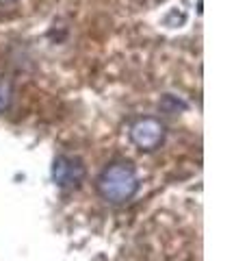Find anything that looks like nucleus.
<instances>
[{
	"label": "nucleus",
	"instance_id": "f257e3e1",
	"mask_svg": "<svg viewBox=\"0 0 247 261\" xmlns=\"http://www.w3.org/2000/svg\"><path fill=\"white\" fill-rule=\"evenodd\" d=\"M139 190V176L130 163H111L109 168L102 170L98 178V192L102 194L104 200L109 202H126L130 200Z\"/></svg>",
	"mask_w": 247,
	"mask_h": 261
},
{
	"label": "nucleus",
	"instance_id": "f03ea898",
	"mask_svg": "<svg viewBox=\"0 0 247 261\" xmlns=\"http://www.w3.org/2000/svg\"><path fill=\"white\" fill-rule=\"evenodd\" d=\"M130 140L137 148L141 150H154L159 148L165 140V126L156 118H141L137 120L130 128Z\"/></svg>",
	"mask_w": 247,
	"mask_h": 261
},
{
	"label": "nucleus",
	"instance_id": "7ed1b4c3",
	"mask_svg": "<svg viewBox=\"0 0 247 261\" xmlns=\"http://www.w3.org/2000/svg\"><path fill=\"white\" fill-rule=\"evenodd\" d=\"M52 178L59 187H74L85 178V166L78 157L61 154V157H56L52 166Z\"/></svg>",
	"mask_w": 247,
	"mask_h": 261
},
{
	"label": "nucleus",
	"instance_id": "20e7f679",
	"mask_svg": "<svg viewBox=\"0 0 247 261\" xmlns=\"http://www.w3.org/2000/svg\"><path fill=\"white\" fill-rule=\"evenodd\" d=\"M11 96H13L11 83L5 76H0V113H3L11 105Z\"/></svg>",
	"mask_w": 247,
	"mask_h": 261
},
{
	"label": "nucleus",
	"instance_id": "39448f33",
	"mask_svg": "<svg viewBox=\"0 0 247 261\" xmlns=\"http://www.w3.org/2000/svg\"><path fill=\"white\" fill-rule=\"evenodd\" d=\"M0 3H9V0H0Z\"/></svg>",
	"mask_w": 247,
	"mask_h": 261
}]
</instances>
